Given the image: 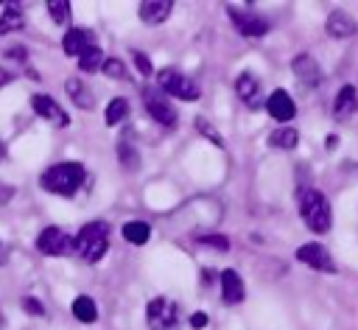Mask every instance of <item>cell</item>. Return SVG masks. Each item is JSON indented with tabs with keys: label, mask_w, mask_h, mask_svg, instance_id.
Returning <instances> with one entry per match:
<instances>
[{
	"label": "cell",
	"mask_w": 358,
	"mask_h": 330,
	"mask_svg": "<svg viewBox=\"0 0 358 330\" xmlns=\"http://www.w3.org/2000/svg\"><path fill=\"white\" fill-rule=\"evenodd\" d=\"M243 296H246V291H243L241 274L235 268H224L221 271V299L227 305H238V302H243Z\"/></svg>",
	"instance_id": "obj_14"
},
{
	"label": "cell",
	"mask_w": 358,
	"mask_h": 330,
	"mask_svg": "<svg viewBox=\"0 0 358 330\" xmlns=\"http://www.w3.org/2000/svg\"><path fill=\"white\" fill-rule=\"evenodd\" d=\"M11 81H14V73L6 70V67H0V89H3L6 84H11Z\"/></svg>",
	"instance_id": "obj_36"
},
{
	"label": "cell",
	"mask_w": 358,
	"mask_h": 330,
	"mask_svg": "<svg viewBox=\"0 0 358 330\" xmlns=\"http://www.w3.org/2000/svg\"><path fill=\"white\" fill-rule=\"evenodd\" d=\"M6 56H8V59H14V62H25L28 50H25L22 45H11V48H6Z\"/></svg>",
	"instance_id": "obj_34"
},
{
	"label": "cell",
	"mask_w": 358,
	"mask_h": 330,
	"mask_svg": "<svg viewBox=\"0 0 358 330\" xmlns=\"http://www.w3.org/2000/svg\"><path fill=\"white\" fill-rule=\"evenodd\" d=\"M101 64H103V53H101L98 45L87 48V50L78 56V70H81V73H95V70H101Z\"/></svg>",
	"instance_id": "obj_25"
},
{
	"label": "cell",
	"mask_w": 358,
	"mask_h": 330,
	"mask_svg": "<svg viewBox=\"0 0 358 330\" xmlns=\"http://www.w3.org/2000/svg\"><path fill=\"white\" fill-rule=\"evenodd\" d=\"M87 179V171L81 162H56L50 165L42 176H39V185L42 190L48 193H56V196H73Z\"/></svg>",
	"instance_id": "obj_1"
},
{
	"label": "cell",
	"mask_w": 358,
	"mask_h": 330,
	"mask_svg": "<svg viewBox=\"0 0 358 330\" xmlns=\"http://www.w3.org/2000/svg\"><path fill=\"white\" fill-rule=\"evenodd\" d=\"M117 154H120V165H123L126 171H134V168L140 165L137 148H131V145H129V143H123V140H120V145H117Z\"/></svg>",
	"instance_id": "obj_27"
},
{
	"label": "cell",
	"mask_w": 358,
	"mask_h": 330,
	"mask_svg": "<svg viewBox=\"0 0 358 330\" xmlns=\"http://www.w3.org/2000/svg\"><path fill=\"white\" fill-rule=\"evenodd\" d=\"M131 59H134V67H137L143 76H151V73H154V67H151V59H148L145 53H140V50H131Z\"/></svg>",
	"instance_id": "obj_32"
},
{
	"label": "cell",
	"mask_w": 358,
	"mask_h": 330,
	"mask_svg": "<svg viewBox=\"0 0 358 330\" xmlns=\"http://www.w3.org/2000/svg\"><path fill=\"white\" fill-rule=\"evenodd\" d=\"M145 322H148V330H176V324H179V305L173 299L157 296L145 308Z\"/></svg>",
	"instance_id": "obj_5"
},
{
	"label": "cell",
	"mask_w": 358,
	"mask_h": 330,
	"mask_svg": "<svg viewBox=\"0 0 358 330\" xmlns=\"http://www.w3.org/2000/svg\"><path fill=\"white\" fill-rule=\"evenodd\" d=\"M207 324H210V316H207L204 310H196V313L190 316V327H193V330H201V327H207Z\"/></svg>",
	"instance_id": "obj_33"
},
{
	"label": "cell",
	"mask_w": 358,
	"mask_h": 330,
	"mask_svg": "<svg viewBox=\"0 0 358 330\" xmlns=\"http://www.w3.org/2000/svg\"><path fill=\"white\" fill-rule=\"evenodd\" d=\"M31 106H34V112H36L39 117H45V120L53 123V126H67V123H70L67 112H64L50 95H42V92L31 95Z\"/></svg>",
	"instance_id": "obj_10"
},
{
	"label": "cell",
	"mask_w": 358,
	"mask_h": 330,
	"mask_svg": "<svg viewBox=\"0 0 358 330\" xmlns=\"http://www.w3.org/2000/svg\"><path fill=\"white\" fill-rule=\"evenodd\" d=\"M126 115H129V101L126 98H112L106 103L103 120H106V126H117L120 120H126Z\"/></svg>",
	"instance_id": "obj_24"
},
{
	"label": "cell",
	"mask_w": 358,
	"mask_h": 330,
	"mask_svg": "<svg viewBox=\"0 0 358 330\" xmlns=\"http://www.w3.org/2000/svg\"><path fill=\"white\" fill-rule=\"evenodd\" d=\"M123 238L134 246H143L148 238H151V227L145 221H126L123 224Z\"/></svg>",
	"instance_id": "obj_22"
},
{
	"label": "cell",
	"mask_w": 358,
	"mask_h": 330,
	"mask_svg": "<svg viewBox=\"0 0 358 330\" xmlns=\"http://www.w3.org/2000/svg\"><path fill=\"white\" fill-rule=\"evenodd\" d=\"M196 129L210 140V143H215V145H224V140H221V134L215 131V126L207 120V117H196Z\"/></svg>",
	"instance_id": "obj_29"
},
{
	"label": "cell",
	"mask_w": 358,
	"mask_h": 330,
	"mask_svg": "<svg viewBox=\"0 0 358 330\" xmlns=\"http://www.w3.org/2000/svg\"><path fill=\"white\" fill-rule=\"evenodd\" d=\"M227 14H229V20H232L235 31H238L241 36H249V39L266 36V34H268V28H271V22H268L266 17H260V14L249 11V8H238V6H229V8H227Z\"/></svg>",
	"instance_id": "obj_6"
},
{
	"label": "cell",
	"mask_w": 358,
	"mask_h": 330,
	"mask_svg": "<svg viewBox=\"0 0 358 330\" xmlns=\"http://www.w3.org/2000/svg\"><path fill=\"white\" fill-rule=\"evenodd\" d=\"M235 92H238V98H241L246 106H252V109L260 103V87H257V78H255L252 73H241V76H238Z\"/></svg>",
	"instance_id": "obj_18"
},
{
	"label": "cell",
	"mask_w": 358,
	"mask_h": 330,
	"mask_svg": "<svg viewBox=\"0 0 358 330\" xmlns=\"http://www.w3.org/2000/svg\"><path fill=\"white\" fill-rule=\"evenodd\" d=\"M266 109H268V115H271L274 120H280V123H285V120H291V117L296 115V103L291 101V95H288L285 89H274V92L268 95V101H266Z\"/></svg>",
	"instance_id": "obj_13"
},
{
	"label": "cell",
	"mask_w": 358,
	"mask_h": 330,
	"mask_svg": "<svg viewBox=\"0 0 358 330\" xmlns=\"http://www.w3.org/2000/svg\"><path fill=\"white\" fill-rule=\"evenodd\" d=\"M109 249V224L106 221H90L78 229L73 238V252H78L81 260L98 263Z\"/></svg>",
	"instance_id": "obj_2"
},
{
	"label": "cell",
	"mask_w": 358,
	"mask_h": 330,
	"mask_svg": "<svg viewBox=\"0 0 358 330\" xmlns=\"http://www.w3.org/2000/svg\"><path fill=\"white\" fill-rule=\"evenodd\" d=\"M14 193H17V190H14L11 185H6V182H0V204H8V201L14 199Z\"/></svg>",
	"instance_id": "obj_35"
},
{
	"label": "cell",
	"mask_w": 358,
	"mask_h": 330,
	"mask_svg": "<svg viewBox=\"0 0 358 330\" xmlns=\"http://www.w3.org/2000/svg\"><path fill=\"white\" fill-rule=\"evenodd\" d=\"M87 48H92V34L90 31H84V28H70L67 34H64V39H62V50L67 53V56H81Z\"/></svg>",
	"instance_id": "obj_17"
},
{
	"label": "cell",
	"mask_w": 358,
	"mask_h": 330,
	"mask_svg": "<svg viewBox=\"0 0 358 330\" xmlns=\"http://www.w3.org/2000/svg\"><path fill=\"white\" fill-rule=\"evenodd\" d=\"M143 103H145L148 115H151L159 126H173V123H176V112H173V106L168 103V98H165L162 89L145 87V89H143Z\"/></svg>",
	"instance_id": "obj_8"
},
{
	"label": "cell",
	"mask_w": 358,
	"mask_h": 330,
	"mask_svg": "<svg viewBox=\"0 0 358 330\" xmlns=\"http://www.w3.org/2000/svg\"><path fill=\"white\" fill-rule=\"evenodd\" d=\"M299 213L310 232H327L330 229V201L322 190H302L299 193Z\"/></svg>",
	"instance_id": "obj_3"
},
{
	"label": "cell",
	"mask_w": 358,
	"mask_h": 330,
	"mask_svg": "<svg viewBox=\"0 0 358 330\" xmlns=\"http://www.w3.org/2000/svg\"><path fill=\"white\" fill-rule=\"evenodd\" d=\"M291 70H294V76H296L305 87H319V84H322V67H319V62H316L313 56H308V53L294 56Z\"/></svg>",
	"instance_id": "obj_11"
},
{
	"label": "cell",
	"mask_w": 358,
	"mask_h": 330,
	"mask_svg": "<svg viewBox=\"0 0 358 330\" xmlns=\"http://www.w3.org/2000/svg\"><path fill=\"white\" fill-rule=\"evenodd\" d=\"M73 316H76L78 322H84V324H92V322L98 319V305H95V299H90V296H76V299H73Z\"/></svg>",
	"instance_id": "obj_21"
},
{
	"label": "cell",
	"mask_w": 358,
	"mask_h": 330,
	"mask_svg": "<svg viewBox=\"0 0 358 330\" xmlns=\"http://www.w3.org/2000/svg\"><path fill=\"white\" fill-rule=\"evenodd\" d=\"M6 157V145H3V140H0V159Z\"/></svg>",
	"instance_id": "obj_39"
},
{
	"label": "cell",
	"mask_w": 358,
	"mask_h": 330,
	"mask_svg": "<svg viewBox=\"0 0 358 330\" xmlns=\"http://www.w3.org/2000/svg\"><path fill=\"white\" fill-rule=\"evenodd\" d=\"M199 243L201 246H210L215 252H227L229 249V238L227 235H199Z\"/></svg>",
	"instance_id": "obj_30"
},
{
	"label": "cell",
	"mask_w": 358,
	"mask_h": 330,
	"mask_svg": "<svg viewBox=\"0 0 358 330\" xmlns=\"http://www.w3.org/2000/svg\"><path fill=\"white\" fill-rule=\"evenodd\" d=\"M358 112V89L352 84H344L333 101V117L336 120H347Z\"/></svg>",
	"instance_id": "obj_15"
},
{
	"label": "cell",
	"mask_w": 358,
	"mask_h": 330,
	"mask_svg": "<svg viewBox=\"0 0 358 330\" xmlns=\"http://www.w3.org/2000/svg\"><path fill=\"white\" fill-rule=\"evenodd\" d=\"M64 89H67V98H70L78 109H92V106H95V95L90 92V87H87L81 78H67V81H64Z\"/></svg>",
	"instance_id": "obj_19"
},
{
	"label": "cell",
	"mask_w": 358,
	"mask_h": 330,
	"mask_svg": "<svg viewBox=\"0 0 358 330\" xmlns=\"http://www.w3.org/2000/svg\"><path fill=\"white\" fill-rule=\"evenodd\" d=\"M6 260H8V246L0 241V266H6Z\"/></svg>",
	"instance_id": "obj_37"
},
{
	"label": "cell",
	"mask_w": 358,
	"mask_h": 330,
	"mask_svg": "<svg viewBox=\"0 0 358 330\" xmlns=\"http://www.w3.org/2000/svg\"><path fill=\"white\" fill-rule=\"evenodd\" d=\"M296 260H302L305 266H310L316 271H324V274H333L336 271L333 257H330L327 246H322V243H302L296 249Z\"/></svg>",
	"instance_id": "obj_9"
},
{
	"label": "cell",
	"mask_w": 358,
	"mask_h": 330,
	"mask_svg": "<svg viewBox=\"0 0 358 330\" xmlns=\"http://www.w3.org/2000/svg\"><path fill=\"white\" fill-rule=\"evenodd\" d=\"M336 145H338V137L330 134V137H327V148H336Z\"/></svg>",
	"instance_id": "obj_38"
},
{
	"label": "cell",
	"mask_w": 358,
	"mask_h": 330,
	"mask_svg": "<svg viewBox=\"0 0 358 330\" xmlns=\"http://www.w3.org/2000/svg\"><path fill=\"white\" fill-rule=\"evenodd\" d=\"M22 25H25V17H22L20 6L8 3V6L3 8V14H0V36H6V34H14V31H20Z\"/></svg>",
	"instance_id": "obj_20"
},
{
	"label": "cell",
	"mask_w": 358,
	"mask_h": 330,
	"mask_svg": "<svg viewBox=\"0 0 358 330\" xmlns=\"http://www.w3.org/2000/svg\"><path fill=\"white\" fill-rule=\"evenodd\" d=\"M48 14L56 25H67L70 22V3L67 0H50L48 3Z\"/></svg>",
	"instance_id": "obj_26"
},
{
	"label": "cell",
	"mask_w": 358,
	"mask_h": 330,
	"mask_svg": "<svg viewBox=\"0 0 358 330\" xmlns=\"http://www.w3.org/2000/svg\"><path fill=\"white\" fill-rule=\"evenodd\" d=\"M22 310L28 313V316H45V305L36 299V296H22Z\"/></svg>",
	"instance_id": "obj_31"
},
{
	"label": "cell",
	"mask_w": 358,
	"mask_h": 330,
	"mask_svg": "<svg viewBox=\"0 0 358 330\" xmlns=\"http://www.w3.org/2000/svg\"><path fill=\"white\" fill-rule=\"evenodd\" d=\"M157 84H159V89H162L165 95H173V98H179V101H196V98L201 95V89H199L185 73H179L176 67H162V70L157 73Z\"/></svg>",
	"instance_id": "obj_4"
},
{
	"label": "cell",
	"mask_w": 358,
	"mask_h": 330,
	"mask_svg": "<svg viewBox=\"0 0 358 330\" xmlns=\"http://www.w3.org/2000/svg\"><path fill=\"white\" fill-rule=\"evenodd\" d=\"M101 70H103L109 78H129V70H126V64H123L120 59H103Z\"/></svg>",
	"instance_id": "obj_28"
},
{
	"label": "cell",
	"mask_w": 358,
	"mask_h": 330,
	"mask_svg": "<svg viewBox=\"0 0 358 330\" xmlns=\"http://www.w3.org/2000/svg\"><path fill=\"white\" fill-rule=\"evenodd\" d=\"M171 8H173L171 0H143L140 3V20L145 25H159V22L168 20Z\"/></svg>",
	"instance_id": "obj_16"
},
{
	"label": "cell",
	"mask_w": 358,
	"mask_h": 330,
	"mask_svg": "<svg viewBox=\"0 0 358 330\" xmlns=\"http://www.w3.org/2000/svg\"><path fill=\"white\" fill-rule=\"evenodd\" d=\"M296 143H299V134H296V129H291V126H280L277 131L268 134V145H274V148L291 151Z\"/></svg>",
	"instance_id": "obj_23"
},
{
	"label": "cell",
	"mask_w": 358,
	"mask_h": 330,
	"mask_svg": "<svg viewBox=\"0 0 358 330\" xmlns=\"http://www.w3.org/2000/svg\"><path fill=\"white\" fill-rule=\"evenodd\" d=\"M324 28H327V34H330L333 39H347V36H352V34L358 31V22H355L352 14H347L344 8H336V11L327 14Z\"/></svg>",
	"instance_id": "obj_12"
},
{
	"label": "cell",
	"mask_w": 358,
	"mask_h": 330,
	"mask_svg": "<svg viewBox=\"0 0 358 330\" xmlns=\"http://www.w3.org/2000/svg\"><path fill=\"white\" fill-rule=\"evenodd\" d=\"M36 249L45 257H62V254H70L73 252V238L64 229H59V227H45L36 235Z\"/></svg>",
	"instance_id": "obj_7"
}]
</instances>
